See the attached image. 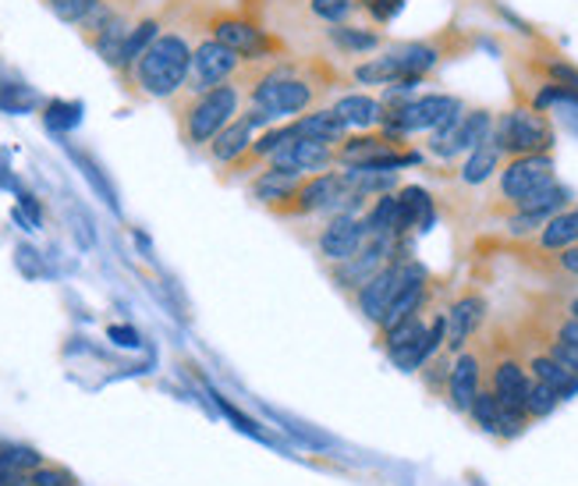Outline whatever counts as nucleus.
Masks as SVG:
<instances>
[{"label":"nucleus","mask_w":578,"mask_h":486,"mask_svg":"<svg viewBox=\"0 0 578 486\" xmlns=\"http://www.w3.org/2000/svg\"><path fill=\"white\" fill-rule=\"evenodd\" d=\"M422 306H426V270H416L412 277L405 281V288L398 292V298H394V306L387 309V317L380 320V331H387V327H394L398 320L412 317V312H422Z\"/></svg>","instance_id":"obj_25"},{"label":"nucleus","mask_w":578,"mask_h":486,"mask_svg":"<svg viewBox=\"0 0 578 486\" xmlns=\"http://www.w3.org/2000/svg\"><path fill=\"white\" fill-rule=\"evenodd\" d=\"M365 227L373 238H398V192L373 195V206L365 213Z\"/></svg>","instance_id":"obj_31"},{"label":"nucleus","mask_w":578,"mask_h":486,"mask_svg":"<svg viewBox=\"0 0 578 486\" xmlns=\"http://www.w3.org/2000/svg\"><path fill=\"white\" fill-rule=\"evenodd\" d=\"M557 263H561V270H564V274L578 277V246L561 249V252H557Z\"/></svg>","instance_id":"obj_43"},{"label":"nucleus","mask_w":578,"mask_h":486,"mask_svg":"<svg viewBox=\"0 0 578 486\" xmlns=\"http://www.w3.org/2000/svg\"><path fill=\"white\" fill-rule=\"evenodd\" d=\"M472 47H475V39L469 33H461L458 25H447V28H441V33L426 36V39L398 43L394 54H398V61H401V68L408 71V75H412L416 82H426L436 64L458 61V57H465Z\"/></svg>","instance_id":"obj_6"},{"label":"nucleus","mask_w":578,"mask_h":486,"mask_svg":"<svg viewBox=\"0 0 578 486\" xmlns=\"http://www.w3.org/2000/svg\"><path fill=\"white\" fill-rule=\"evenodd\" d=\"M490 383H493V394H497V402L504 408H511V412H521L526 416V394H529V369L521 366L515 355H504V359L493 363V374H490Z\"/></svg>","instance_id":"obj_16"},{"label":"nucleus","mask_w":578,"mask_h":486,"mask_svg":"<svg viewBox=\"0 0 578 486\" xmlns=\"http://www.w3.org/2000/svg\"><path fill=\"white\" fill-rule=\"evenodd\" d=\"M252 132H256V125H252L249 114H238L228 128H220V132L214 135V142H209V156H214L217 164L238 161V156L252 146Z\"/></svg>","instance_id":"obj_20"},{"label":"nucleus","mask_w":578,"mask_h":486,"mask_svg":"<svg viewBox=\"0 0 578 486\" xmlns=\"http://www.w3.org/2000/svg\"><path fill=\"white\" fill-rule=\"evenodd\" d=\"M405 0H356V11H362L373 25H390L401 14Z\"/></svg>","instance_id":"obj_35"},{"label":"nucleus","mask_w":578,"mask_h":486,"mask_svg":"<svg viewBox=\"0 0 578 486\" xmlns=\"http://www.w3.org/2000/svg\"><path fill=\"white\" fill-rule=\"evenodd\" d=\"M433 224V199L426 189H419V185H405L398 192V238L408 232H426Z\"/></svg>","instance_id":"obj_19"},{"label":"nucleus","mask_w":578,"mask_h":486,"mask_svg":"<svg viewBox=\"0 0 578 486\" xmlns=\"http://www.w3.org/2000/svg\"><path fill=\"white\" fill-rule=\"evenodd\" d=\"M309 11L327 25H337V22H348V14L356 11V0H309Z\"/></svg>","instance_id":"obj_36"},{"label":"nucleus","mask_w":578,"mask_h":486,"mask_svg":"<svg viewBox=\"0 0 578 486\" xmlns=\"http://www.w3.org/2000/svg\"><path fill=\"white\" fill-rule=\"evenodd\" d=\"M160 28H164L160 14H149V19L135 22V25L129 28V36H124V50H121V68H118V71H124V75H129V68L153 47V39L160 36Z\"/></svg>","instance_id":"obj_29"},{"label":"nucleus","mask_w":578,"mask_h":486,"mask_svg":"<svg viewBox=\"0 0 578 486\" xmlns=\"http://www.w3.org/2000/svg\"><path fill=\"white\" fill-rule=\"evenodd\" d=\"M426 320H422V312H412V317H405V320H398L394 327H387V331H380L384 334V345H387V352H394V348H405V345H412V341H419L422 334H426Z\"/></svg>","instance_id":"obj_32"},{"label":"nucleus","mask_w":578,"mask_h":486,"mask_svg":"<svg viewBox=\"0 0 578 486\" xmlns=\"http://www.w3.org/2000/svg\"><path fill=\"white\" fill-rule=\"evenodd\" d=\"M209 398H214V402H217V408H220V412H224V416H228V419H231V423L238 426V430H242V434H249V437H256V440H266V437H263V430H260V426H256V423H252L249 416H242V412H238V408H234V405L228 402V398H220L217 391H209Z\"/></svg>","instance_id":"obj_37"},{"label":"nucleus","mask_w":578,"mask_h":486,"mask_svg":"<svg viewBox=\"0 0 578 486\" xmlns=\"http://www.w3.org/2000/svg\"><path fill=\"white\" fill-rule=\"evenodd\" d=\"M351 79H356L359 85H398V82H416L408 71L401 68L398 54H380V57H370V61L356 64V71H351ZM419 85V82H416Z\"/></svg>","instance_id":"obj_23"},{"label":"nucleus","mask_w":578,"mask_h":486,"mask_svg":"<svg viewBox=\"0 0 578 486\" xmlns=\"http://www.w3.org/2000/svg\"><path fill=\"white\" fill-rule=\"evenodd\" d=\"M490 135H493V114L486 107H472V110H461L458 118H450L436 128L426 142V150L433 156L450 161L455 153H472L475 146H483Z\"/></svg>","instance_id":"obj_8"},{"label":"nucleus","mask_w":578,"mask_h":486,"mask_svg":"<svg viewBox=\"0 0 578 486\" xmlns=\"http://www.w3.org/2000/svg\"><path fill=\"white\" fill-rule=\"evenodd\" d=\"M493 146L504 156H526V153H554V121L543 110H535L529 104H515L511 110H504L493 118Z\"/></svg>","instance_id":"obj_4"},{"label":"nucleus","mask_w":578,"mask_h":486,"mask_svg":"<svg viewBox=\"0 0 578 486\" xmlns=\"http://www.w3.org/2000/svg\"><path fill=\"white\" fill-rule=\"evenodd\" d=\"M341 85L337 71L327 57H280L263 71L260 82L249 90V104L266 110L270 118L285 114H309Z\"/></svg>","instance_id":"obj_1"},{"label":"nucleus","mask_w":578,"mask_h":486,"mask_svg":"<svg viewBox=\"0 0 578 486\" xmlns=\"http://www.w3.org/2000/svg\"><path fill=\"white\" fill-rule=\"evenodd\" d=\"M334 161V146L330 142H320V139H291L285 150L274 153V161L266 167H280V170H294V175H320V170H330Z\"/></svg>","instance_id":"obj_14"},{"label":"nucleus","mask_w":578,"mask_h":486,"mask_svg":"<svg viewBox=\"0 0 578 486\" xmlns=\"http://www.w3.org/2000/svg\"><path fill=\"white\" fill-rule=\"evenodd\" d=\"M543 348L554 355L561 366H568L571 374H578V345H568V341H561V337L550 334V337L543 341Z\"/></svg>","instance_id":"obj_39"},{"label":"nucleus","mask_w":578,"mask_h":486,"mask_svg":"<svg viewBox=\"0 0 578 486\" xmlns=\"http://www.w3.org/2000/svg\"><path fill=\"white\" fill-rule=\"evenodd\" d=\"M405 146V135L398 132H387V128H365V132H351L334 146V161L345 164V167H356L365 164L370 156L380 153H394Z\"/></svg>","instance_id":"obj_15"},{"label":"nucleus","mask_w":578,"mask_h":486,"mask_svg":"<svg viewBox=\"0 0 578 486\" xmlns=\"http://www.w3.org/2000/svg\"><path fill=\"white\" fill-rule=\"evenodd\" d=\"M554 153H526V156H507L501 167V195L507 203H518L532 192L554 185Z\"/></svg>","instance_id":"obj_9"},{"label":"nucleus","mask_w":578,"mask_h":486,"mask_svg":"<svg viewBox=\"0 0 578 486\" xmlns=\"http://www.w3.org/2000/svg\"><path fill=\"white\" fill-rule=\"evenodd\" d=\"M526 369L532 374V380H540V383H546V388H554L561 394V402H564V398H575L578 394V374H571L568 366H561L546 348L543 352H532Z\"/></svg>","instance_id":"obj_21"},{"label":"nucleus","mask_w":578,"mask_h":486,"mask_svg":"<svg viewBox=\"0 0 578 486\" xmlns=\"http://www.w3.org/2000/svg\"><path fill=\"white\" fill-rule=\"evenodd\" d=\"M501 150L493 146V139H486L483 146H475L472 153H469V161L461 164V181L465 185H483V181H490L493 175L501 170Z\"/></svg>","instance_id":"obj_30"},{"label":"nucleus","mask_w":578,"mask_h":486,"mask_svg":"<svg viewBox=\"0 0 578 486\" xmlns=\"http://www.w3.org/2000/svg\"><path fill=\"white\" fill-rule=\"evenodd\" d=\"M370 238V227H365V217H359V213H330V221L316 235V249L323 260L341 263L348 256H356Z\"/></svg>","instance_id":"obj_12"},{"label":"nucleus","mask_w":578,"mask_h":486,"mask_svg":"<svg viewBox=\"0 0 578 486\" xmlns=\"http://www.w3.org/2000/svg\"><path fill=\"white\" fill-rule=\"evenodd\" d=\"M416 270H419V263H412V260H390L384 270H376V274L359 288V312L362 317L380 327V320L387 317L394 298H398L405 281L412 277Z\"/></svg>","instance_id":"obj_10"},{"label":"nucleus","mask_w":578,"mask_h":486,"mask_svg":"<svg viewBox=\"0 0 578 486\" xmlns=\"http://www.w3.org/2000/svg\"><path fill=\"white\" fill-rule=\"evenodd\" d=\"M469 412H472V419L483 426L486 434H501V412H504V405L497 402V394H493V391H479Z\"/></svg>","instance_id":"obj_33"},{"label":"nucleus","mask_w":578,"mask_h":486,"mask_svg":"<svg viewBox=\"0 0 578 486\" xmlns=\"http://www.w3.org/2000/svg\"><path fill=\"white\" fill-rule=\"evenodd\" d=\"M327 39L341 54H370V50L384 47V36H380V33H373V28H365V25H348V22L330 25Z\"/></svg>","instance_id":"obj_28"},{"label":"nucleus","mask_w":578,"mask_h":486,"mask_svg":"<svg viewBox=\"0 0 578 486\" xmlns=\"http://www.w3.org/2000/svg\"><path fill=\"white\" fill-rule=\"evenodd\" d=\"M192 54H195L192 28L174 25L153 39V47L135 61V85L143 90V96L174 99L189 79Z\"/></svg>","instance_id":"obj_2"},{"label":"nucleus","mask_w":578,"mask_h":486,"mask_svg":"<svg viewBox=\"0 0 578 486\" xmlns=\"http://www.w3.org/2000/svg\"><path fill=\"white\" fill-rule=\"evenodd\" d=\"M107 337L115 341V345H121V348H139V334L132 331V327H110Z\"/></svg>","instance_id":"obj_42"},{"label":"nucleus","mask_w":578,"mask_h":486,"mask_svg":"<svg viewBox=\"0 0 578 486\" xmlns=\"http://www.w3.org/2000/svg\"><path fill=\"white\" fill-rule=\"evenodd\" d=\"M245 64L242 54H234L231 47H224L220 39L206 36L195 43V54H192V68H189V79L181 85L178 96H195V93H206L214 90L220 82H231L234 71Z\"/></svg>","instance_id":"obj_7"},{"label":"nucleus","mask_w":578,"mask_h":486,"mask_svg":"<svg viewBox=\"0 0 578 486\" xmlns=\"http://www.w3.org/2000/svg\"><path fill=\"white\" fill-rule=\"evenodd\" d=\"M206 36L220 39L224 47L242 54L245 61H280V57H288L280 36L266 33V28L256 19H249L245 11H214L206 19Z\"/></svg>","instance_id":"obj_5"},{"label":"nucleus","mask_w":578,"mask_h":486,"mask_svg":"<svg viewBox=\"0 0 578 486\" xmlns=\"http://www.w3.org/2000/svg\"><path fill=\"white\" fill-rule=\"evenodd\" d=\"M479 380H483V374H479V355L472 352H461L455 366H450V405H455L458 412H469L475 394H479Z\"/></svg>","instance_id":"obj_18"},{"label":"nucleus","mask_w":578,"mask_h":486,"mask_svg":"<svg viewBox=\"0 0 578 486\" xmlns=\"http://www.w3.org/2000/svg\"><path fill=\"white\" fill-rule=\"evenodd\" d=\"M345 195V178L341 170H320V175H305L299 181L285 203L277 206V213H337Z\"/></svg>","instance_id":"obj_11"},{"label":"nucleus","mask_w":578,"mask_h":486,"mask_svg":"<svg viewBox=\"0 0 578 486\" xmlns=\"http://www.w3.org/2000/svg\"><path fill=\"white\" fill-rule=\"evenodd\" d=\"M568 312H571V317H578V298H571V306H568Z\"/></svg>","instance_id":"obj_44"},{"label":"nucleus","mask_w":578,"mask_h":486,"mask_svg":"<svg viewBox=\"0 0 578 486\" xmlns=\"http://www.w3.org/2000/svg\"><path fill=\"white\" fill-rule=\"evenodd\" d=\"M390 256H394V238H370L356 256L334 263V284L341 292H359L376 270H384L390 263Z\"/></svg>","instance_id":"obj_13"},{"label":"nucleus","mask_w":578,"mask_h":486,"mask_svg":"<svg viewBox=\"0 0 578 486\" xmlns=\"http://www.w3.org/2000/svg\"><path fill=\"white\" fill-rule=\"evenodd\" d=\"M29 486H72V476L61 473V469H50V465H39L29 473Z\"/></svg>","instance_id":"obj_41"},{"label":"nucleus","mask_w":578,"mask_h":486,"mask_svg":"<svg viewBox=\"0 0 578 486\" xmlns=\"http://www.w3.org/2000/svg\"><path fill=\"white\" fill-rule=\"evenodd\" d=\"M483 317H486V303L479 295L458 298V303L450 306V312H447V348L461 352L465 345H469V337L479 331Z\"/></svg>","instance_id":"obj_17"},{"label":"nucleus","mask_w":578,"mask_h":486,"mask_svg":"<svg viewBox=\"0 0 578 486\" xmlns=\"http://www.w3.org/2000/svg\"><path fill=\"white\" fill-rule=\"evenodd\" d=\"M0 459L11 469H19V473H33V469L44 465V454H36L33 448H8V451H0Z\"/></svg>","instance_id":"obj_38"},{"label":"nucleus","mask_w":578,"mask_h":486,"mask_svg":"<svg viewBox=\"0 0 578 486\" xmlns=\"http://www.w3.org/2000/svg\"><path fill=\"white\" fill-rule=\"evenodd\" d=\"M568 246H578V206L554 213L540 232V249L543 252H561Z\"/></svg>","instance_id":"obj_27"},{"label":"nucleus","mask_w":578,"mask_h":486,"mask_svg":"<svg viewBox=\"0 0 578 486\" xmlns=\"http://www.w3.org/2000/svg\"><path fill=\"white\" fill-rule=\"evenodd\" d=\"M294 125H299V135L305 139H320V142H330V146H337L345 135H348V125L337 118V114L330 107H316L302 114V118H294Z\"/></svg>","instance_id":"obj_26"},{"label":"nucleus","mask_w":578,"mask_h":486,"mask_svg":"<svg viewBox=\"0 0 578 486\" xmlns=\"http://www.w3.org/2000/svg\"><path fill=\"white\" fill-rule=\"evenodd\" d=\"M245 99H249V93L234 79L220 82L206 93L178 96L174 114L181 125V139H185L189 146H209L220 128H228L238 118V110H242Z\"/></svg>","instance_id":"obj_3"},{"label":"nucleus","mask_w":578,"mask_h":486,"mask_svg":"<svg viewBox=\"0 0 578 486\" xmlns=\"http://www.w3.org/2000/svg\"><path fill=\"white\" fill-rule=\"evenodd\" d=\"M557 402H561V394L554 388H546V383L532 380L529 383V394H526V416L543 419V416H550V412L557 408Z\"/></svg>","instance_id":"obj_34"},{"label":"nucleus","mask_w":578,"mask_h":486,"mask_svg":"<svg viewBox=\"0 0 578 486\" xmlns=\"http://www.w3.org/2000/svg\"><path fill=\"white\" fill-rule=\"evenodd\" d=\"M302 175H294V170H280V167H263L256 181H252V195L260 199V203H266L270 210H277L285 199L299 189Z\"/></svg>","instance_id":"obj_24"},{"label":"nucleus","mask_w":578,"mask_h":486,"mask_svg":"<svg viewBox=\"0 0 578 486\" xmlns=\"http://www.w3.org/2000/svg\"><path fill=\"white\" fill-rule=\"evenodd\" d=\"M330 110L348 125V132L351 128H356V132H365V128L380 125V110L384 107H380V99L370 93H345L341 99H334Z\"/></svg>","instance_id":"obj_22"},{"label":"nucleus","mask_w":578,"mask_h":486,"mask_svg":"<svg viewBox=\"0 0 578 486\" xmlns=\"http://www.w3.org/2000/svg\"><path fill=\"white\" fill-rule=\"evenodd\" d=\"M419 374L426 377V383H430L433 391H441V388H444V380H450V363L444 359L441 352H436L433 359H426V366H422Z\"/></svg>","instance_id":"obj_40"}]
</instances>
